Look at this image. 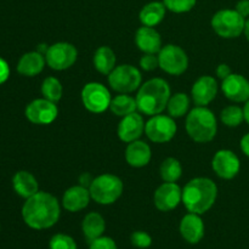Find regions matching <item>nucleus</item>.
<instances>
[{
	"mask_svg": "<svg viewBox=\"0 0 249 249\" xmlns=\"http://www.w3.org/2000/svg\"><path fill=\"white\" fill-rule=\"evenodd\" d=\"M61 209L57 198L48 192H36L26 199L22 207L24 223L34 230H45L55 225L60 219Z\"/></svg>",
	"mask_w": 249,
	"mask_h": 249,
	"instance_id": "nucleus-1",
	"label": "nucleus"
},
{
	"mask_svg": "<svg viewBox=\"0 0 249 249\" xmlns=\"http://www.w3.org/2000/svg\"><path fill=\"white\" fill-rule=\"evenodd\" d=\"M218 197V187L208 178H195L182 190V203L190 213L204 214L214 206Z\"/></svg>",
	"mask_w": 249,
	"mask_h": 249,
	"instance_id": "nucleus-2",
	"label": "nucleus"
},
{
	"mask_svg": "<svg viewBox=\"0 0 249 249\" xmlns=\"http://www.w3.org/2000/svg\"><path fill=\"white\" fill-rule=\"evenodd\" d=\"M170 96L169 84L162 78H153L139 88L135 97L138 109L148 117L160 114L167 108Z\"/></svg>",
	"mask_w": 249,
	"mask_h": 249,
	"instance_id": "nucleus-3",
	"label": "nucleus"
},
{
	"mask_svg": "<svg viewBox=\"0 0 249 249\" xmlns=\"http://www.w3.org/2000/svg\"><path fill=\"white\" fill-rule=\"evenodd\" d=\"M186 131L190 138L199 143L213 140L218 131V123L213 112L207 106H196L186 117Z\"/></svg>",
	"mask_w": 249,
	"mask_h": 249,
	"instance_id": "nucleus-4",
	"label": "nucleus"
},
{
	"mask_svg": "<svg viewBox=\"0 0 249 249\" xmlns=\"http://www.w3.org/2000/svg\"><path fill=\"white\" fill-rule=\"evenodd\" d=\"M123 181L113 174H102L92 180L89 187L90 196L96 203L108 206L114 203L123 194Z\"/></svg>",
	"mask_w": 249,
	"mask_h": 249,
	"instance_id": "nucleus-5",
	"label": "nucleus"
},
{
	"mask_svg": "<svg viewBox=\"0 0 249 249\" xmlns=\"http://www.w3.org/2000/svg\"><path fill=\"white\" fill-rule=\"evenodd\" d=\"M246 18L236 10L224 9L216 12L212 18V27L219 36L225 39L237 38L243 33Z\"/></svg>",
	"mask_w": 249,
	"mask_h": 249,
	"instance_id": "nucleus-6",
	"label": "nucleus"
},
{
	"mask_svg": "<svg viewBox=\"0 0 249 249\" xmlns=\"http://www.w3.org/2000/svg\"><path fill=\"white\" fill-rule=\"evenodd\" d=\"M140 71L131 65L117 66L108 74V84L119 94H129L141 87Z\"/></svg>",
	"mask_w": 249,
	"mask_h": 249,
	"instance_id": "nucleus-7",
	"label": "nucleus"
},
{
	"mask_svg": "<svg viewBox=\"0 0 249 249\" xmlns=\"http://www.w3.org/2000/svg\"><path fill=\"white\" fill-rule=\"evenodd\" d=\"M160 68L172 75H180L189 67V57L180 46L168 44L158 53Z\"/></svg>",
	"mask_w": 249,
	"mask_h": 249,
	"instance_id": "nucleus-8",
	"label": "nucleus"
},
{
	"mask_svg": "<svg viewBox=\"0 0 249 249\" xmlns=\"http://www.w3.org/2000/svg\"><path fill=\"white\" fill-rule=\"evenodd\" d=\"M111 100V92L101 83H88L82 90L83 105L92 113H102L108 109Z\"/></svg>",
	"mask_w": 249,
	"mask_h": 249,
	"instance_id": "nucleus-9",
	"label": "nucleus"
},
{
	"mask_svg": "<svg viewBox=\"0 0 249 249\" xmlns=\"http://www.w3.org/2000/svg\"><path fill=\"white\" fill-rule=\"evenodd\" d=\"M178 130L174 118L164 114L152 116L145 124V134L151 141L157 143L169 142Z\"/></svg>",
	"mask_w": 249,
	"mask_h": 249,
	"instance_id": "nucleus-10",
	"label": "nucleus"
},
{
	"mask_svg": "<svg viewBox=\"0 0 249 249\" xmlns=\"http://www.w3.org/2000/svg\"><path fill=\"white\" fill-rule=\"evenodd\" d=\"M44 56L49 67L55 71H65L74 65L78 51L73 44L60 41L49 46Z\"/></svg>",
	"mask_w": 249,
	"mask_h": 249,
	"instance_id": "nucleus-11",
	"label": "nucleus"
},
{
	"mask_svg": "<svg viewBox=\"0 0 249 249\" xmlns=\"http://www.w3.org/2000/svg\"><path fill=\"white\" fill-rule=\"evenodd\" d=\"M24 113L31 123L48 125L57 118L58 108L56 102L49 101L46 99H36L27 105Z\"/></svg>",
	"mask_w": 249,
	"mask_h": 249,
	"instance_id": "nucleus-12",
	"label": "nucleus"
},
{
	"mask_svg": "<svg viewBox=\"0 0 249 249\" xmlns=\"http://www.w3.org/2000/svg\"><path fill=\"white\" fill-rule=\"evenodd\" d=\"M212 167L219 178L231 180L240 173L241 162L235 152L230 150H220L214 155Z\"/></svg>",
	"mask_w": 249,
	"mask_h": 249,
	"instance_id": "nucleus-13",
	"label": "nucleus"
},
{
	"mask_svg": "<svg viewBox=\"0 0 249 249\" xmlns=\"http://www.w3.org/2000/svg\"><path fill=\"white\" fill-rule=\"evenodd\" d=\"M155 206L160 212H170L182 202V190L177 182H163L155 192Z\"/></svg>",
	"mask_w": 249,
	"mask_h": 249,
	"instance_id": "nucleus-14",
	"label": "nucleus"
},
{
	"mask_svg": "<svg viewBox=\"0 0 249 249\" xmlns=\"http://www.w3.org/2000/svg\"><path fill=\"white\" fill-rule=\"evenodd\" d=\"M221 90L233 102H247L249 100V80L237 73H231L223 80Z\"/></svg>",
	"mask_w": 249,
	"mask_h": 249,
	"instance_id": "nucleus-15",
	"label": "nucleus"
},
{
	"mask_svg": "<svg viewBox=\"0 0 249 249\" xmlns=\"http://www.w3.org/2000/svg\"><path fill=\"white\" fill-rule=\"evenodd\" d=\"M145 124L142 116L139 114L138 112H134V113L123 117L121 123H119L118 129H117L118 138L126 143L139 140L145 131Z\"/></svg>",
	"mask_w": 249,
	"mask_h": 249,
	"instance_id": "nucleus-16",
	"label": "nucleus"
},
{
	"mask_svg": "<svg viewBox=\"0 0 249 249\" xmlns=\"http://www.w3.org/2000/svg\"><path fill=\"white\" fill-rule=\"evenodd\" d=\"M218 94V83L211 75H202L191 89L192 100L196 106H208Z\"/></svg>",
	"mask_w": 249,
	"mask_h": 249,
	"instance_id": "nucleus-17",
	"label": "nucleus"
},
{
	"mask_svg": "<svg viewBox=\"0 0 249 249\" xmlns=\"http://www.w3.org/2000/svg\"><path fill=\"white\" fill-rule=\"evenodd\" d=\"M180 233L186 242L196 245L204 236V223L199 214L189 213L180 221Z\"/></svg>",
	"mask_w": 249,
	"mask_h": 249,
	"instance_id": "nucleus-18",
	"label": "nucleus"
},
{
	"mask_svg": "<svg viewBox=\"0 0 249 249\" xmlns=\"http://www.w3.org/2000/svg\"><path fill=\"white\" fill-rule=\"evenodd\" d=\"M90 199H91V196H90L89 189L78 185V186H72L66 190L62 197V206L71 213H75V212L87 208Z\"/></svg>",
	"mask_w": 249,
	"mask_h": 249,
	"instance_id": "nucleus-19",
	"label": "nucleus"
},
{
	"mask_svg": "<svg viewBox=\"0 0 249 249\" xmlns=\"http://www.w3.org/2000/svg\"><path fill=\"white\" fill-rule=\"evenodd\" d=\"M135 44L143 53H157L162 49V38L153 27L142 26L136 31Z\"/></svg>",
	"mask_w": 249,
	"mask_h": 249,
	"instance_id": "nucleus-20",
	"label": "nucleus"
},
{
	"mask_svg": "<svg viewBox=\"0 0 249 249\" xmlns=\"http://www.w3.org/2000/svg\"><path fill=\"white\" fill-rule=\"evenodd\" d=\"M151 147L146 142L135 140L128 143L125 150V160L130 167L142 168L147 165L151 160Z\"/></svg>",
	"mask_w": 249,
	"mask_h": 249,
	"instance_id": "nucleus-21",
	"label": "nucleus"
},
{
	"mask_svg": "<svg viewBox=\"0 0 249 249\" xmlns=\"http://www.w3.org/2000/svg\"><path fill=\"white\" fill-rule=\"evenodd\" d=\"M45 56L39 51L27 53L19 58L17 63V72L24 77H36L45 67Z\"/></svg>",
	"mask_w": 249,
	"mask_h": 249,
	"instance_id": "nucleus-22",
	"label": "nucleus"
},
{
	"mask_svg": "<svg viewBox=\"0 0 249 249\" xmlns=\"http://www.w3.org/2000/svg\"><path fill=\"white\" fill-rule=\"evenodd\" d=\"M12 186L15 192L23 198H29L39 192V185L33 174L26 170L17 172L12 178Z\"/></svg>",
	"mask_w": 249,
	"mask_h": 249,
	"instance_id": "nucleus-23",
	"label": "nucleus"
},
{
	"mask_svg": "<svg viewBox=\"0 0 249 249\" xmlns=\"http://www.w3.org/2000/svg\"><path fill=\"white\" fill-rule=\"evenodd\" d=\"M105 229H106L105 219L102 218L101 214L96 213V212L87 214L85 218L83 219L82 230L88 243L94 242L95 240L101 237L105 232Z\"/></svg>",
	"mask_w": 249,
	"mask_h": 249,
	"instance_id": "nucleus-24",
	"label": "nucleus"
},
{
	"mask_svg": "<svg viewBox=\"0 0 249 249\" xmlns=\"http://www.w3.org/2000/svg\"><path fill=\"white\" fill-rule=\"evenodd\" d=\"M165 10L167 7L164 6V4L160 1H152L146 4L145 6L141 9L140 15V22L142 23V26L147 27H155L157 24H160V22L164 19L165 16Z\"/></svg>",
	"mask_w": 249,
	"mask_h": 249,
	"instance_id": "nucleus-25",
	"label": "nucleus"
},
{
	"mask_svg": "<svg viewBox=\"0 0 249 249\" xmlns=\"http://www.w3.org/2000/svg\"><path fill=\"white\" fill-rule=\"evenodd\" d=\"M116 53L109 46H100L94 53V67L101 74L108 75L116 68Z\"/></svg>",
	"mask_w": 249,
	"mask_h": 249,
	"instance_id": "nucleus-26",
	"label": "nucleus"
},
{
	"mask_svg": "<svg viewBox=\"0 0 249 249\" xmlns=\"http://www.w3.org/2000/svg\"><path fill=\"white\" fill-rule=\"evenodd\" d=\"M109 109L117 117H122L123 118V117L128 116V114L136 112V109H138L136 99L128 94H121L111 100Z\"/></svg>",
	"mask_w": 249,
	"mask_h": 249,
	"instance_id": "nucleus-27",
	"label": "nucleus"
},
{
	"mask_svg": "<svg viewBox=\"0 0 249 249\" xmlns=\"http://www.w3.org/2000/svg\"><path fill=\"white\" fill-rule=\"evenodd\" d=\"M160 173L164 182H177L182 174L181 163L174 157L165 158L160 164Z\"/></svg>",
	"mask_w": 249,
	"mask_h": 249,
	"instance_id": "nucleus-28",
	"label": "nucleus"
},
{
	"mask_svg": "<svg viewBox=\"0 0 249 249\" xmlns=\"http://www.w3.org/2000/svg\"><path fill=\"white\" fill-rule=\"evenodd\" d=\"M190 107V99L185 92H178L170 96L168 101L167 109L168 113L173 118H180L187 113Z\"/></svg>",
	"mask_w": 249,
	"mask_h": 249,
	"instance_id": "nucleus-29",
	"label": "nucleus"
},
{
	"mask_svg": "<svg viewBox=\"0 0 249 249\" xmlns=\"http://www.w3.org/2000/svg\"><path fill=\"white\" fill-rule=\"evenodd\" d=\"M41 94L49 101H60L63 94V88L60 80L55 77H48L41 84Z\"/></svg>",
	"mask_w": 249,
	"mask_h": 249,
	"instance_id": "nucleus-30",
	"label": "nucleus"
},
{
	"mask_svg": "<svg viewBox=\"0 0 249 249\" xmlns=\"http://www.w3.org/2000/svg\"><path fill=\"white\" fill-rule=\"evenodd\" d=\"M220 119L229 128H236V126H238L245 121L243 108H241L240 106H236V105H231V106L225 107L221 111Z\"/></svg>",
	"mask_w": 249,
	"mask_h": 249,
	"instance_id": "nucleus-31",
	"label": "nucleus"
},
{
	"mask_svg": "<svg viewBox=\"0 0 249 249\" xmlns=\"http://www.w3.org/2000/svg\"><path fill=\"white\" fill-rule=\"evenodd\" d=\"M197 0H163V4L169 11L175 14H184L191 11Z\"/></svg>",
	"mask_w": 249,
	"mask_h": 249,
	"instance_id": "nucleus-32",
	"label": "nucleus"
},
{
	"mask_svg": "<svg viewBox=\"0 0 249 249\" xmlns=\"http://www.w3.org/2000/svg\"><path fill=\"white\" fill-rule=\"evenodd\" d=\"M50 249H77L74 240L65 233H56L49 242Z\"/></svg>",
	"mask_w": 249,
	"mask_h": 249,
	"instance_id": "nucleus-33",
	"label": "nucleus"
},
{
	"mask_svg": "<svg viewBox=\"0 0 249 249\" xmlns=\"http://www.w3.org/2000/svg\"><path fill=\"white\" fill-rule=\"evenodd\" d=\"M130 241L134 247L140 249L148 248L152 245V238L145 231H135V232H133L130 236Z\"/></svg>",
	"mask_w": 249,
	"mask_h": 249,
	"instance_id": "nucleus-34",
	"label": "nucleus"
},
{
	"mask_svg": "<svg viewBox=\"0 0 249 249\" xmlns=\"http://www.w3.org/2000/svg\"><path fill=\"white\" fill-rule=\"evenodd\" d=\"M140 66L142 70L147 71V72L155 71L156 68L160 67L158 55L156 56V53H145V55L140 58Z\"/></svg>",
	"mask_w": 249,
	"mask_h": 249,
	"instance_id": "nucleus-35",
	"label": "nucleus"
},
{
	"mask_svg": "<svg viewBox=\"0 0 249 249\" xmlns=\"http://www.w3.org/2000/svg\"><path fill=\"white\" fill-rule=\"evenodd\" d=\"M90 249H118L117 248L116 242L112 238L106 237V236H101L94 242L90 243Z\"/></svg>",
	"mask_w": 249,
	"mask_h": 249,
	"instance_id": "nucleus-36",
	"label": "nucleus"
},
{
	"mask_svg": "<svg viewBox=\"0 0 249 249\" xmlns=\"http://www.w3.org/2000/svg\"><path fill=\"white\" fill-rule=\"evenodd\" d=\"M10 75V67L4 58L0 57V84L6 82Z\"/></svg>",
	"mask_w": 249,
	"mask_h": 249,
	"instance_id": "nucleus-37",
	"label": "nucleus"
},
{
	"mask_svg": "<svg viewBox=\"0 0 249 249\" xmlns=\"http://www.w3.org/2000/svg\"><path fill=\"white\" fill-rule=\"evenodd\" d=\"M236 11L243 16L245 18L249 17V0H240V1L236 4Z\"/></svg>",
	"mask_w": 249,
	"mask_h": 249,
	"instance_id": "nucleus-38",
	"label": "nucleus"
},
{
	"mask_svg": "<svg viewBox=\"0 0 249 249\" xmlns=\"http://www.w3.org/2000/svg\"><path fill=\"white\" fill-rule=\"evenodd\" d=\"M231 73H232L231 72V68L229 67L226 63H221V65H219L218 68H216V75H218V78H220L221 80L228 78Z\"/></svg>",
	"mask_w": 249,
	"mask_h": 249,
	"instance_id": "nucleus-39",
	"label": "nucleus"
},
{
	"mask_svg": "<svg viewBox=\"0 0 249 249\" xmlns=\"http://www.w3.org/2000/svg\"><path fill=\"white\" fill-rule=\"evenodd\" d=\"M241 150L247 157H249V133L241 139Z\"/></svg>",
	"mask_w": 249,
	"mask_h": 249,
	"instance_id": "nucleus-40",
	"label": "nucleus"
},
{
	"mask_svg": "<svg viewBox=\"0 0 249 249\" xmlns=\"http://www.w3.org/2000/svg\"><path fill=\"white\" fill-rule=\"evenodd\" d=\"M92 180H94V179H92V178L90 177L89 174L84 173V174H83L82 177H80L79 181H80V185H82V186L88 187V189H89L90 185H91V182H92Z\"/></svg>",
	"mask_w": 249,
	"mask_h": 249,
	"instance_id": "nucleus-41",
	"label": "nucleus"
},
{
	"mask_svg": "<svg viewBox=\"0 0 249 249\" xmlns=\"http://www.w3.org/2000/svg\"><path fill=\"white\" fill-rule=\"evenodd\" d=\"M243 113H245V121L249 124V100L246 102L245 107H243Z\"/></svg>",
	"mask_w": 249,
	"mask_h": 249,
	"instance_id": "nucleus-42",
	"label": "nucleus"
},
{
	"mask_svg": "<svg viewBox=\"0 0 249 249\" xmlns=\"http://www.w3.org/2000/svg\"><path fill=\"white\" fill-rule=\"evenodd\" d=\"M243 33H245L246 38L249 41V18L246 19V23H245V29H243Z\"/></svg>",
	"mask_w": 249,
	"mask_h": 249,
	"instance_id": "nucleus-43",
	"label": "nucleus"
}]
</instances>
